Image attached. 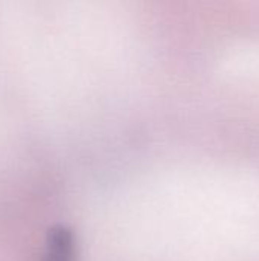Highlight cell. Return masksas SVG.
Listing matches in <instances>:
<instances>
[{"label":"cell","mask_w":259,"mask_h":261,"mask_svg":"<svg viewBox=\"0 0 259 261\" xmlns=\"http://www.w3.org/2000/svg\"><path fill=\"white\" fill-rule=\"evenodd\" d=\"M40 261H76V243L73 232L66 226L49 231Z\"/></svg>","instance_id":"6da1fadb"}]
</instances>
